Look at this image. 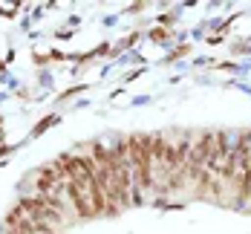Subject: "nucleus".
Instances as JSON below:
<instances>
[{
	"label": "nucleus",
	"instance_id": "nucleus-1",
	"mask_svg": "<svg viewBox=\"0 0 251 234\" xmlns=\"http://www.w3.org/2000/svg\"><path fill=\"white\" fill-rule=\"evenodd\" d=\"M127 154H130V168H133V200L142 203V191L156 188L153 180V165H151V136H127Z\"/></svg>",
	"mask_w": 251,
	"mask_h": 234
},
{
	"label": "nucleus",
	"instance_id": "nucleus-2",
	"mask_svg": "<svg viewBox=\"0 0 251 234\" xmlns=\"http://www.w3.org/2000/svg\"><path fill=\"white\" fill-rule=\"evenodd\" d=\"M211 151H214V133H202L191 145V154L185 162V182H200V177L205 174V165L211 159Z\"/></svg>",
	"mask_w": 251,
	"mask_h": 234
}]
</instances>
